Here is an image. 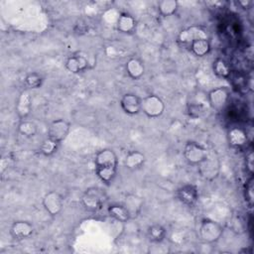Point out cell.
I'll return each mask as SVG.
<instances>
[{"mask_svg":"<svg viewBox=\"0 0 254 254\" xmlns=\"http://www.w3.org/2000/svg\"><path fill=\"white\" fill-rule=\"evenodd\" d=\"M95 174L105 185L113 183L118 169V158L116 153L109 148L102 149L94 157Z\"/></svg>","mask_w":254,"mask_h":254,"instance_id":"obj_1","label":"cell"},{"mask_svg":"<svg viewBox=\"0 0 254 254\" xmlns=\"http://www.w3.org/2000/svg\"><path fill=\"white\" fill-rule=\"evenodd\" d=\"M107 200L105 191L97 187L88 188L81 195L80 201L83 207L88 211H97L102 208Z\"/></svg>","mask_w":254,"mask_h":254,"instance_id":"obj_2","label":"cell"},{"mask_svg":"<svg viewBox=\"0 0 254 254\" xmlns=\"http://www.w3.org/2000/svg\"><path fill=\"white\" fill-rule=\"evenodd\" d=\"M223 226L214 220L204 219L198 226V238L206 244L217 242L223 234Z\"/></svg>","mask_w":254,"mask_h":254,"instance_id":"obj_3","label":"cell"},{"mask_svg":"<svg viewBox=\"0 0 254 254\" xmlns=\"http://www.w3.org/2000/svg\"><path fill=\"white\" fill-rule=\"evenodd\" d=\"M163 99L156 94H149L141 100V111L149 118H158L165 111Z\"/></svg>","mask_w":254,"mask_h":254,"instance_id":"obj_4","label":"cell"},{"mask_svg":"<svg viewBox=\"0 0 254 254\" xmlns=\"http://www.w3.org/2000/svg\"><path fill=\"white\" fill-rule=\"evenodd\" d=\"M184 158L190 166H198L208 155L207 150L194 141H189L184 147Z\"/></svg>","mask_w":254,"mask_h":254,"instance_id":"obj_5","label":"cell"},{"mask_svg":"<svg viewBox=\"0 0 254 254\" xmlns=\"http://www.w3.org/2000/svg\"><path fill=\"white\" fill-rule=\"evenodd\" d=\"M230 99V90L226 86H218L211 89L206 94V101L210 108L221 111L225 108Z\"/></svg>","mask_w":254,"mask_h":254,"instance_id":"obj_6","label":"cell"},{"mask_svg":"<svg viewBox=\"0 0 254 254\" xmlns=\"http://www.w3.org/2000/svg\"><path fill=\"white\" fill-rule=\"evenodd\" d=\"M198 39H209L208 32L206 29L201 26H190L183 29L177 38V41L180 45L189 47L193 41Z\"/></svg>","mask_w":254,"mask_h":254,"instance_id":"obj_7","label":"cell"},{"mask_svg":"<svg viewBox=\"0 0 254 254\" xmlns=\"http://www.w3.org/2000/svg\"><path fill=\"white\" fill-rule=\"evenodd\" d=\"M42 204L48 214L51 216H57L64 208V197L60 192L50 190L43 196Z\"/></svg>","mask_w":254,"mask_h":254,"instance_id":"obj_8","label":"cell"},{"mask_svg":"<svg viewBox=\"0 0 254 254\" xmlns=\"http://www.w3.org/2000/svg\"><path fill=\"white\" fill-rule=\"evenodd\" d=\"M197 167L200 177L206 181H213L220 172V162L218 158L210 155H207Z\"/></svg>","mask_w":254,"mask_h":254,"instance_id":"obj_9","label":"cell"},{"mask_svg":"<svg viewBox=\"0 0 254 254\" xmlns=\"http://www.w3.org/2000/svg\"><path fill=\"white\" fill-rule=\"evenodd\" d=\"M70 130V123L63 118L53 120L48 127V137L62 143L68 135Z\"/></svg>","mask_w":254,"mask_h":254,"instance_id":"obj_10","label":"cell"},{"mask_svg":"<svg viewBox=\"0 0 254 254\" xmlns=\"http://www.w3.org/2000/svg\"><path fill=\"white\" fill-rule=\"evenodd\" d=\"M177 196L179 200L186 206L193 207L198 201V189L192 184L184 185L177 190Z\"/></svg>","mask_w":254,"mask_h":254,"instance_id":"obj_11","label":"cell"},{"mask_svg":"<svg viewBox=\"0 0 254 254\" xmlns=\"http://www.w3.org/2000/svg\"><path fill=\"white\" fill-rule=\"evenodd\" d=\"M34 225L26 220H17L10 227V234L16 240L28 239L34 234Z\"/></svg>","mask_w":254,"mask_h":254,"instance_id":"obj_12","label":"cell"},{"mask_svg":"<svg viewBox=\"0 0 254 254\" xmlns=\"http://www.w3.org/2000/svg\"><path fill=\"white\" fill-rule=\"evenodd\" d=\"M141 100L135 93H125L120 99L121 109L128 115H136L141 112Z\"/></svg>","mask_w":254,"mask_h":254,"instance_id":"obj_13","label":"cell"},{"mask_svg":"<svg viewBox=\"0 0 254 254\" xmlns=\"http://www.w3.org/2000/svg\"><path fill=\"white\" fill-rule=\"evenodd\" d=\"M32 111V96L28 90H23L18 96L15 104L17 116L23 120L27 119Z\"/></svg>","mask_w":254,"mask_h":254,"instance_id":"obj_14","label":"cell"},{"mask_svg":"<svg viewBox=\"0 0 254 254\" xmlns=\"http://www.w3.org/2000/svg\"><path fill=\"white\" fill-rule=\"evenodd\" d=\"M227 141L229 146L232 148H235V149L242 148L249 141L247 131L242 127L234 126L230 128L227 132Z\"/></svg>","mask_w":254,"mask_h":254,"instance_id":"obj_15","label":"cell"},{"mask_svg":"<svg viewBox=\"0 0 254 254\" xmlns=\"http://www.w3.org/2000/svg\"><path fill=\"white\" fill-rule=\"evenodd\" d=\"M89 63L85 56L80 54H74L68 57L65 61L64 66L71 73H79L83 72L88 68Z\"/></svg>","mask_w":254,"mask_h":254,"instance_id":"obj_16","label":"cell"},{"mask_svg":"<svg viewBox=\"0 0 254 254\" xmlns=\"http://www.w3.org/2000/svg\"><path fill=\"white\" fill-rule=\"evenodd\" d=\"M125 71L131 79L138 80L145 73L144 63L139 58H136V57L130 58L125 63Z\"/></svg>","mask_w":254,"mask_h":254,"instance_id":"obj_17","label":"cell"},{"mask_svg":"<svg viewBox=\"0 0 254 254\" xmlns=\"http://www.w3.org/2000/svg\"><path fill=\"white\" fill-rule=\"evenodd\" d=\"M137 28L136 19L129 13L123 12L119 15L116 22V29L122 34H133Z\"/></svg>","mask_w":254,"mask_h":254,"instance_id":"obj_18","label":"cell"},{"mask_svg":"<svg viewBox=\"0 0 254 254\" xmlns=\"http://www.w3.org/2000/svg\"><path fill=\"white\" fill-rule=\"evenodd\" d=\"M145 162H146L145 155L138 150H133L127 153V155L124 158L123 164L127 170L137 171L144 166Z\"/></svg>","mask_w":254,"mask_h":254,"instance_id":"obj_19","label":"cell"},{"mask_svg":"<svg viewBox=\"0 0 254 254\" xmlns=\"http://www.w3.org/2000/svg\"><path fill=\"white\" fill-rule=\"evenodd\" d=\"M190 51L192 55L198 58L207 56L211 51V43L209 39H198L193 41L190 46Z\"/></svg>","mask_w":254,"mask_h":254,"instance_id":"obj_20","label":"cell"},{"mask_svg":"<svg viewBox=\"0 0 254 254\" xmlns=\"http://www.w3.org/2000/svg\"><path fill=\"white\" fill-rule=\"evenodd\" d=\"M107 212L110 217L122 223L127 222L128 220L131 219V215L129 211L123 204H119V203L110 204L107 207Z\"/></svg>","mask_w":254,"mask_h":254,"instance_id":"obj_21","label":"cell"},{"mask_svg":"<svg viewBox=\"0 0 254 254\" xmlns=\"http://www.w3.org/2000/svg\"><path fill=\"white\" fill-rule=\"evenodd\" d=\"M123 205L127 208L132 218L134 216H137L140 213V210L143 205V200L141 197L135 194H129L125 197V201Z\"/></svg>","mask_w":254,"mask_h":254,"instance_id":"obj_22","label":"cell"},{"mask_svg":"<svg viewBox=\"0 0 254 254\" xmlns=\"http://www.w3.org/2000/svg\"><path fill=\"white\" fill-rule=\"evenodd\" d=\"M147 235L152 242L161 243L165 240L167 236V230L162 224L154 223L148 227Z\"/></svg>","mask_w":254,"mask_h":254,"instance_id":"obj_23","label":"cell"},{"mask_svg":"<svg viewBox=\"0 0 254 254\" xmlns=\"http://www.w3.org/2000/svg\"><path fill=\"white\" fill-rule=\"evenodd\" d=\"M17 129L18 132L25 138H33L38 133V125L28 118L21 120Z\"/></svg>","mask_w":254,"mask_h":254,"instance_id":"obj_24","label":"cell"},{"mask_svg":"<svg viewBox=\"0 0 254 254\" xmlns=\"http://www.w3.org/2000/svg\"><path fill=\"white\" fill-rule=\"evenodd\" d=\"M212 70L214 74L220 78H228L231 75V68L229 64L223 59H216L212 64Z\"/></svg>","mask_w":254,"mask_h":254,"instance_id":"obj_25","label":"cell"},{"mask_svg":"<svg viewBox=\"0 0 254 254\" xmlns=\"http://www.w3.org/2000/svg\"><path fill=\"white\" fill-rule=\"evenodd\" d=\"M158 12L163 17H170L176 14L179 9V3L176 0H162L158 2Z\"/></svg>","mask_w":254,"mask_h":254,"instance_id":"obj_26","label":"cell"},{"mask_svg":"<svg viewBox=\"0 0 254 254\" xmlns=\"http://www.w3.org/2000/svg\"><path fill=\"white\" fill-rule=\"evenodd\" d=\"M24 83L29 89H38L44 83V77L41 73L37 71H31L26 74L24 78Z\"/></svg>","mask_w":254,"mask_h":254,"instance_id":"obj_27","label":"cell"},{"mask_svg":"<svg viewBox=\"0 0 254 254\" xmlns=\"http://www.w3.org/2000/svg\"><path fill=\"white\" fill-rule=\"evenodd\" d=\"M60 144L61 143L47 137L40 145V148H39L40 153L45 157H51L58 151Z\"/></svg>","mask_w":254,"mask_h":254,"instance_id":"obj_28","label":"cell"},{"mask_svg":"<svg viewBox=\"0 0 254 254\" xmlns=\"http://www.w3.org/2000/svg\"><path fill=\"white\" fill-rule=\"evenodd\" d=\"M253 190H254V186H253V179L252 177L249 179V181L246 183L245 188H244V198L246 200V202L252 206L253 204V199H254V193H253Z\"/></svg>","mask_w":254,"mask_h":254,"instance_id":"obj_29","label":"cell"},{"mask_svg":"<svg viewBox=\"0 0 254 254\" xmlns=\"http://www.w3.org/2000/svg\"><path fill=\"white\" fill-rule=\"evenodd\" d=\"M88 30H89L88 24H86V22H84L82 20H79L74 26V33H76L77 35L86 34V33H88Z\"/></svg>","mask_w":254,"mask_h":254,"instance_id":"obj_30","label":"cell"},{"mask_svg":"<svg viewBox=\"0 0 254 254\" xmlns=\"http://www.w3.org/2000/svg\"><path fill=\"white\" fill-rule=\"evenodd\" d=\"M253 152L250 151L248 154H246V160H245V164H246V170L247 172L252 175L253 174V167H254V164H253Z\"/></svg>","mask_w":254,"mask_h":254,"instance_id":"obj_31","label":"cell"},{"mask_svg":"<svg viewBox=\"0 0 254 254\" xmlns=\"http://www.w3.org/2000/svg\"><path fill=\"white\" fill-rule=\"evenodd\" d=\"M253 2L250 0H240L237 1V5L242 9H249L252 6Z\"/></svg>","mask_w":254,"mask_h":254,"instance_id":"obj_32","label":"cell"}]
</instances>
